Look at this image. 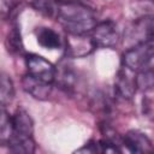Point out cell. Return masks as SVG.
Masks as SVG:
<instances>
[{"label": "cell", "instance_id": "cell-3", "mask_svg": "<svg viewBox=\"0 0 154 154\" xmlns=\"http://www.w3.org/2000/svg\"><path fill=\"white\" fill-rule=\"evenodd\" d=\"M154 55V40L129 47L122 55V65L132 71H140Z\"/></svg>", "mask_w": 154, "mask_h": 154}, {"label": "cell", "instance_id": "cell-13", "mask_svg": "<svg viewBox=\"0 0 154 154\" xmlns=\"http://www.w3.org/2000/svg\"><path fill=\"white\" fill-rule=\"evenodd\" d=\"M137 88L141 90H154V55L137 71Z\"/></svg>", "mask_w": 154, "mask_h": 154}, {"label": "cell", "instance_id": "cell-1", "mask_svg": "<svg viewBox=\"0 0 154 154\" xmlns=\"http://www.w3.org/2000/svg\"><path fill=\"white\" fill-rule=\"evenodd\" d=\"M55 19L66 34H90L97 24L95 11L77 0L59 1Z\"/></svg>", "mask_w": 154, "mask_h": 154}, {"label": "cell", "instance_id": "cell-8", "mask_svg": "<svg viewBox=\"0 0 154 154\" xmlns=\"http://www.w3.org/2000/svg\"><path fill=\"white\" fill-rule=\"evenodd\" d=\"M11 118H12V126H13V134H12L11 138H13V137H18V138L32 137L34 122H32L31 117L29 116V113L24 108H17L16 112L11 116Z\"/></svg>", "mask_w": 154, "mask_h": 154}, {"label": "cell", "instance_id": "cell-9", "mask_svg": "<svg viewBox=\"0 0 154 154\" xmlns=\"http://www.w3.org/2000/svg\"><path fill=\"white\" fill-rule=\"evenodd\" d=\"M123 144L131 153H146L152 152L153 146L146 134L138 130H130L123 136Z\"/></svg>", "mask_w": 154, "mask_h": 154}, {"label": "cell", "instance_id": "cell-7", "mask_svg": "<svg viewBox=\"0 0 154 154\" xmlns=\"http://www.w3.org/2000/svg\"><path fill=\"white\" fill-rule=\"evenodd\" d=\"M136 89H137V72L122 65L114 82L116 93L123 99L129 100L135 95Z\"/></svg>", "mask_w": 154, "mask_h": 154}, {"label": "cell", "instance_id": "cell-18", "mask_svg": "<svg viewBox=\"0 0 154 154\" xmlns=\"http://www.w3.org/2000/svg\"><path fill=\"white\" fill-rule=\"evenodd\" d=\"M7 49L11 52H20L23 46H22V40H20V31L17 25H13L12 29L10 30L7 35Z\"/></svg>", "mask_w": 154, "mask_h": 154}, {"label": "cell", "instance_id": "cell-19", "mask_svg": "<svg viewBox=\"0 0 154 154\" xmlns=\"http://www.w3.org/2000/svg\"><path fill=\"white\" fill-rule=\"evenodd\" d=\"M57 1H67V0H57Z\"/></svg>", "mask_w": 154, "mask_h": 154}, {"label": "cell", "instance_id": "cell-11", "mask_svg": "<svg viewBox=\"0 0 154 154\" xmlns=\"http://www.w3.org/2000/svg\"><path fill=\"white\" fill-rule=\"evenodd\" d=\"M75 83H76V75L71 67V64L67 61V57H66L55 66L54 84H57L59 88L64 89L65 91H70L75 88Z\"/></svg>", "mask_w": 154, "mask_h": 154}, {"label": "cell", "instance_id": "cell-2", "mask_svg": "<svg viewBox=\"0 0 154 154\" xmlns=\"http://www.w3.org/2000/svg\"><path fill=\"white\" fill-rule=\"evenodd\" d=\"M124 40L131 46L154 40V16L147 14L135 19L125 30ZM130 46V47H131Z\"/></svg>", "mask_w": 154, "mask_h": 154}, {"label": "cell", "instance_id": "cell-6", "mask_svg": "<svg viewBox=\"0 0 154 154\" xmlns=\"http://www.w3.org/2000/svg\"><path fill=\"white\" fill-rule=\"evenodd\" d=\"M96 48L90 34H66L65 49L67 58H83Z\"/></svg>", "mask_w": 154, "mask_h": 154}, {"label": "cell", "instance_id": "cell-10", "mask_svg": "<svg viewBox=\"0 0 154 154\" xmlns=\"http://www.w3.org/2000/svg\"><path fill=\"white\" fill-rule=\"evenodd\" d=\"M23 89L37 100H46L51 95L52 91V83L41 81L29 73H26L22 79Z\"/></svg>", "mask_w": 154, "mask_h": 154}, {"label": "cell", "instance_id": "cell-15", "mask_svg": "<svg viewBox=\"0 0 154 154\" xmlns=\"http://www.w3.org/2000/svg\"><path fill=\"white\" fill-rule=\"evenodd\" d=\"M12 134H13V126H12L11 114H8V112L6 111V107H1V111H0V142L2 146L7 144Z\"/></svg>", "mask_w": 154, "mask_h": 154}, {"label": "cell", "instance_id": "cell-5", "mask_svg": "<svg viewBox=\"0 0 154 154\" xmlns=\"http://www.w3.org/2000/svg\"><path fill=\"white\" fill-rule=\"evenodd\" d=\"M25 66L28 70V73L48 83H54L55 78V66L48 61L46 58L30 53L25 57Z\"/></svg>", "mask_w": 154, "mask_h": 154}, {"label": "cell", "instance_id": "cell-14", "mask_svg": "<svg viewBox=\"0 0 154 154\" xmlns=\"http://www.w3.org/2000/svg\"><path fill=\"white\" fill-rule=\"evenodd\" d=\"M10 152L14 154H31L35 152V141L32 137L18 138L13 137L7 143Z\"/></svg>", "mask_w": 154, "mask_h": 154}, {"label": "cell", "instance_id": "cell-16", "mask_svg": "<svg viewBox=\"0 0 154 154\" xmlns=\"http://www.w3.org/2000/svg\"><path fill=\"white\" fill-rule=\"evenodd\" d=\"M14 96V87L13 82L6 73L1 75V87H0V100L1 107H6Z\"/></svg>", "mask_w": 154, "mask_h": 154}, {"label": "cell", "instance_id": "cell-17", "mask_svg": "<svg viewBox=\"0 0 154 154\" xmlns=\"http://www.w3.org/2000/svg\"><path fill=\"white\" fill-rule=\"evenodd\" d=\"M58 2L59 1L57 0H31V6L35 11L40 12L41 14L55 18Z\"/></svg>", "mask_w": 154, "mask_h": 154}, {"label": "cell", "instance_id": "cell-4", "mask_svg": "<svg viewBox=\"0 0 154 154\" xmlns=\"http://www.w3.org/2000/svg\"><path fill=\"white\" fill-rule=\"evenodd\" d=\"M90 35L95 46L100 48H114L120 40L117 24L111 19L97 23Z\"/></svg>", "mask_w": 154, "mask_h": 154}, {"label": "cell", "instance_id": "cell-12", "mask_svg": "<svg viewBox=\"0 0 154 154\" xmlns=\"http://www.w3.org/2000/svg\"><path fill=\"white\" fill-rule=\"evenodd\" d=\"M36 40H37V43L46 49H58L61 46V40L59 34L53 29L46 28V26L37 28Z\"/></svg>", "mask_w": 154, "mask_h": 154}]
</instances>
